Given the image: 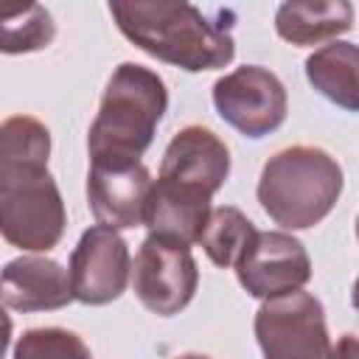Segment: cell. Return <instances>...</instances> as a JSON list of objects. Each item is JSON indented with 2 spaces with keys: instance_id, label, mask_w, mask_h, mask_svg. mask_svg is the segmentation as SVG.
<instances>
[{
  "instance_id": "1",
  "label": "cell",
  "mask_w": 359,
  "mask_h": 359,
  "mask_svg": "<svg viewBox=\"0 0 359 359\" xmlns=\"http://www.w3.org/2000/svg\"><path fill=\"white\" fill-rule=\"evenodd\" d=\"M50 132L31 115L6 118L0 126V230L11 247L53 250L67 224L65 202L48 171Z\"/></svg>"
},
{
  "instance_id": "2",
  "label": "cell",
  "mask_w": 359,
  "mask_h": 359,
  "mask_svg": "<svg viewBox=\"0 0 359 359\" xmlns=\"http://www.w3.org/2000/svg\"><path fill=\"white\" fill-rule=\"evenodd\" d=\"M109 14L135 48L185 73L219 70L236 56L233 11L227 8H216L210 17L182 0H112Z\"/></svg>"
},
{
  "instance_id": "3",
  "label": "cell",
  "mask_w": 359,
  "mask_h": 359,
  "mask_svg": "<svg viewBox=\"0 0 359 359\" xmlns=\"http://www.w3.org/2000/svg\"><path fill=\"white\" fill-rule=\"evenodd\" d=\"M165 107L168 90L154 70L135 62L118 65L87 135L90 160L137 163L151 146Z\"/></svg>"
},
{
  "instance_id": "4",
  "label": "cell",
  "mask_w": 359,
  "mask_h": 359,
  "mask_svg": "<svg viewBox=\"0 0 359 359\" xmlns=\"http://www.w3.org/2000/svg\"><path fill=\"white\" fill-rule=\"evenodd\" d=\"M342 185V165L325 149L289 146L264 163L258 202L283 230H309L334 210Z\"/></svg>"
},
{
  "instance_id": "5",
  "label": "cell",
  "mask_w": 359,
  "mask_h": 359,
  "mask_svg": "<svg viewBox=\"0 0 359 359\" xmlns=\"http://www.w3.org/2000/svg\"><path fill=\"white\" fill-rule=\"evenodd\" d=\"M252 328L264 359H331L325 309L303 289L264 300Z\"/></svg>"
},
{
  "instance_id": "6",
  "label": "cell",
  "mask_w": 359,
  "mask_h": 359,
  "mask_svg": "<svg viewBox=\"0 0 359 359\" xmlns=\"http://www.w3.org/2000/svg\"><path fill=\"white\" fill-rule=\"evenodd\" d=\"M137 300L157 317L180 314L196 294L199 269L191 247L165 236H146L132 266Z\"/></svg>"
},
{
  "instance_id": "7",
  "label": "cell",
  "mask_w": 359,
  "mask_h": 359,
  "mask_svg": "<svg viewBox=\"0 0 359 359\" xmlns=\"http://www.w3.org/2000/svg\"><path fill=\"white\" fill-rule=\"evenodd\" d=\"M213 107L224 123L244 137H266L286 121L289 98L283 81L261 67L244 65L213 84Z\"/></svg>"
},
{
  "instance_id": "8",
  "label": "cell",
  "mask_w": 359,
  "mask_h": 359,
  "mask_svg": "<svg viewBox=\"0 0 359 359\" xmlns=\"http://www.w3.org/2000/svg\"><path fill=\"white\" fill-rule=\"evenodd\" d=\"M236 278L250 297H280L311 280V258L292 233L255 230L252 241L236 261Z\"/></svg>"
},
{
  "instance_id": "9",
  "label": "cell",
  "mask_w": 359,
  "mask_h": 359,
  "mask_svg": "<svg viewBox=\"0 0 359 359\" xmlns=\"http://www.w3.org/2000/svg\"><path fill=\"white\" fill-rule=\"evenodd\" d=\"M129 247L118 230L95 224L81 233L70 255L73 297L84 306H107L118 300L129 283Z\"/></svg>"
},
{
  "instance_id": "10",
  "label": "cell",
  "mask_w": 359,
  "mask_h": 359,
  "mask_svg": "<svg viewBox=\"0 0 359 359\" xmlns=\"http://www.w3.org/2000/svg\"><path fill=\"white\" fill-rule=\"evenodd\" d=\"M151 174L137 163L90 160L87 205L98 224L112 230H132L146 222V205L151 194Z\"/></svg>"
},
{
  "instance_id": "11",
  "label": "cell",
  "mask_w": 359,
  "mask_h": 359,
  "mask_svg": "<svg viewBox=\"0 0 359 359\" xmlns=\"http://www.w3.org/2000/svg\"><path fill=\"white\" fill-rule=\"evenodd\" d=\"M157 177L213 196L230 177V151L216 132L185 126L168 140Z\"/></svg>"
},
{
  "instance_id": "12",
  "label": "cell",
  "mask_w": 359,
  "mask_h": 359,
  "mask_svg": "<svg viewBox=\"0 0 359 359\" xmlns=\"http://www.w3.org/2000/svg\"><path fill=\"white\" fill-rule=\"evenodd\" d=\"M73 297L70 269L45 255H20L3 269V306L11 311H56Z\"/></svg>"
},
{
  "instance_id": "13",
  "label": "cell",
  "mask_w": 359,
  "mask_h": 359,
  "mask_svg": "<svg viewBox=\"0 0 359 359\" xmlns=\"http://www.w3.org/2000/svg\"><path fill=\"white\" fill-rule=\"evenodd\" d=\"M210 194L188 188V185H177L168 180H154L151 194H149V205H146V227L151 236H165L182 244H199L208 219L213 213L210 208Z\"/></svg>"
},
{
  "instance_id": "14",
  "label": "cell",
  "mask_w": 359,
  "mask_h": 359,
  "mask_svg": "<svg viewBox=\"0 0 359 359\" xmlns=\"http://www.w3.org/2000/svg\"><path fill=\"white\" fill-rule=\"evenodd\" d=\"M353 28V6L348 0H289L275 11V31L280 39L306 48L328 42Z\"/></svg>"
},
{
  "instance_id": "15",
  "label": "cell",
  "mask_w": 359,
  "mask_h": 359,
  "mask_svg": "<svg viewBox=\"0 0 359 359\" xmlns=\"http://www.w3.org/2000/svg\"><path fill=\"white\" fill-rule=\"evenodd\" d=\"M309 84L331 104L359 112V45L328 42L306 59Z\"/></svg>"
},
{
  "instance_id": "16",
  "label": "cell",
  "mask_w": 359,
  "mask_h": 359,
  "mask_svg": "<svg viewBox=\"0 0 359 359\" xmlns=\"http://www.w3.org/2000/svg\"><path fill=\"white\" fill-rule=\"evenodd\" d=\"M252 236H255L252 222L238 208L222 205V208H213L199 244H202L205 255L216 266L227 269V266H236V261L241 258V252L247 250V244L252 241Z\"/></svg>"
},
{
  "instance_id": "17",
  "label": "cell",
  "mask_w": 359,
  "mask_h": 359,
  "mask_svg": "<svg viewBox=\"0 0 359 359\" xmlns=\"http://www.w3.org/2000/svg\"><path fill=\"white\" fill-rule=\"evenodd\" d=\"M11 359H93L87 342L67 328H28L14 342Z\"/></svg>"
},
{
  "instance_id": "18",
  "label": "cell",
  "mask_w": 359,
  "mask_h": 359,
  "mask_svg": "<svg viewBox=\"0 0 359 359\" xmlns=\"http://www.w3.org/2000/svg\"><path fill=\"white\" fill-rule=\"evenodd\" d=\"M56 25L45 6H28L17 14L3 17V50L6 53H31L53 42Z\"/></svg>"
},
{
  "instance_id": "19",
  "label": "cell",
  "mask_w": 359,
  "mask_h": 359,
  "mask_svg": "<svg viewBox=\"0 0 359 359\" xmlns=\"http://www.w3.org/2000/svg\"><path fill=\"white\" fill-rule=\"evenodd\" d=\"M331 359H359V337L345 334L339 342L331 348Z\"/></svg>"
},
{
  "instance_id": "20",
  "label": "cell",
  "mask_w": 359,
  "mask_h": 359,
  "mask_svg": "<svg viewBox=\"0 0 359 359\" xmlns=\"http://www.w3.org/2000/svg\"><path fill=\"white\" fill-rule=\"evenodd\" d=\"M351 303L359 309V275H356V280H353V286H351Z\"/></svg>"
},
{
  "instance_id": "21",
  "label": "cell",
  "mask_w": 359,
  "mask_h": 359,
  "mask_svg": "<svg viewBox=\"0 0 359 359\" xmlns=\"http://www.w3.org/2000/svg\"><path fill=\"white\" fill-rule=\"evenodd\" d=\"M177 359H210L208 353H182V356H177Z\"/></svg>"
},
{
  "instance_id": "22",
  "label": "cell",
  "mask_w": 359,
  "mask_h": 359,
  "mask_svg": "<svg viewBox=\"0 0 359 359\" xmlns=\"http://www.w3.org/2000/svg\"><path fill=\"white\" fill-rule=\"evenodd\" d=\"M356 238H359V216H356Z\"/></svg>"
}]
</instances>
